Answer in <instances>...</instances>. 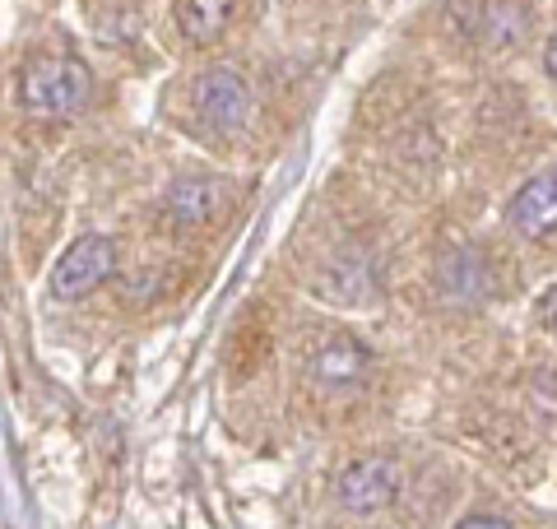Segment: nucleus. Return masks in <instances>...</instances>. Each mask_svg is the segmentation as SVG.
Returning a JSON list of instances; mask_svg holds the SVG:
<instances>
[{
  "label": "nucleus",
  "mask_w": 557,
  "mask_h": 529,
  "mask_svg": "<svg viewBox=\"0 0 557 529\" xmlns=\"http://www.w3.org/2000/svg\"><path fill=\"white\" fill-rule=\"evenodd\" d=\"M116 270V242L102 237V233H89L79 242L65 246V256L57 260V270H51V297L57 303H79L84 293L102 288Z\"/></svg>",
  "instance_id": "obj_2"
},
{
  "label": "nucleus",
  "mask_w": 557,
  "mask_h": 529,
  "mask_svg": "<svg viewBox=\"0 0 557 529\" xmlns=\"http://www.w3.org/2000/svg\"><path fill=\"white\" fill-rule=\"evenodd\" d=\"M233 10H237V0H177L172 20H177L186 42H214L233 24Z\"/></svg>",
  "instance_id": "obj_8"
},
{
  "label": "nucleus",
  "mask_w": 557,
  "mask_h": 529,
  "mask_svg": "<svg viewBox=\"0 0 557 529\" xmlns=\"http://www.w3.org/2000/svg\"><path fill=\"white\" fill-rule=\"evenodd\" d=\"M456 529H511V525L497 520V516H469V520H460Z\"/></svg>",
  "instance_id": "obj_11"
},
{
  "label": "nucleus",
  "mask_w": 557,
  "mask_h": 529,
  "mask_svg": "<svg viewBox=\"0 0 557 529\" xmlns=\"http://www.w3.org/2000/svg\"><path fill=\"white\" fill-rule=\"evenodd\" d=\"M544 65H548V75L557 79V33H553V42H548V51H544Z\"/></svg>",
  "instance_id": "obj_12"
},
{
  "label": "nucleus",
  "mask_w": 557,
  "mask_h": 529,
  "mask_svg": "<svg viewBox=\"0 0 557 529\" xmlns=\"http://www.w3.org/2000/svg\"><path fill=\"white\" fill-rule=\"evenodd\" d=\"M339 506L354 510V516H376L399 497V465L386 455H368V460L348 465L339 473Z\"/></svg>",
  "instance_id": "obj_4"
},
{
  "label": "nucleus",
  "mask_w": 557,
  "mask_h": 529,
  "mask_svg": "<svg viewBox=\"0 0 557 529\" xmlns=\"http://www.w3.org/2000/svg\"><path fill=\"white\" fill-rule=\"evenodd\" d=\"M368 367H372V353L362 348L358 340H330V344H321L317 348V358L307 362V372H311V381H321V385H354V381H362L368 377Z\"/></svg>",
  "instance_id": "obj_6"
},
{
  "label": "nucleus",
  "mask_w": 557,
  "mask_h": 529,
  "mask_svg": "<svg viewBox=\"0 0 557 529\" xmlns=\"http://www.w3.org/2000/svg\"><path fill=\"white\" fill-rule=\"evenodd\" d=\"M196 112L214 131H223V135L242 131V126H247V116H251V88H247V79H242L237 70H228V65L205 70V75L196 79Z\"/></svg>",
  "instance_id": "obj_3"
},
{
  "label": "nucleus",
  "mask_w": 557,
  "mask_h": 529,
  "mask_svg": "<svg viewBox=\"0 0 557 529\" xmlns=\"http://www.w3.org/2000/svg\"><path fill=\"white\" fill-rule=\"evenodd\" d=\"M539 321H544L548 330H557V284L539 297Z\"/></svg>",
  "instance_id": "obj_10"
},
{
  "label": "nucleus",
  "mask_w": 557,
  "mask_h": 529,
  "mask_svg": "<svg viewBox=\"0 0 557 529\" xmlns=\"http://www.w3.org/2000/svg\"><path fill=\"white\" fill-rule=\"evenodd\" d=\"M94 98V70L79 57H33L20 75V108L33 116H75Z\"/></svg>",
  "instance_id": "obj_1"
},
{
  "label": "nucleus",
  "mask_w": 557,
  "mask_h": 529,
  "mask_svg": "<svg viewBox=\"0 0 557 529\" xmlns=\"http://www.w3.org/2000/svg\"><path fill=\"white\" fill-rule=\"evenodd\" d=\"M219 200H223V186L219 182H209V176H182V182H172L163 209H168L172 223L196 227V223H205L209 214H214Z\"/></svg>",
  "instance_id": "obj_7"
},
{
  "label": "nucleus",
  "mask_w": 557,
  "mask_h": 529,
  "mask_svg": "<svg viewBox=\"0 0 557 529\" xmlns=\"http://www.w3.org/2000/svg\"><path fill=\"white\" fill-rule=\"evenodd\" d=\"M507 223L516 227L520 237L557 233V168H544L516 190L511 205H507Z\"/></svg>",
  "instance_id": "obj_5"
},
{
  "label": "nucleus",
  "mask_w": 557,
  "mask_h": 529,
  "mask_svg": "<svg viewBox=\"0 0 557 529\" xmlns=\"http://www.w3.org/2000/svg\"><path fill=\"white\" fill-rule=\"evenodd\" d=\"M530 395H534L539 409L557 418V372H539V377H534V385H530Z\"/></svg>",
  "instance_id": "obj_9"
}]
</instances>
